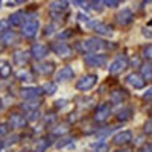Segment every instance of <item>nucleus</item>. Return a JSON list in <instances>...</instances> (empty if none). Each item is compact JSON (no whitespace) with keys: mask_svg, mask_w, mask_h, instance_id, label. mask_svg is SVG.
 <instances>
[{"mask_svg":"<svg viewBox=\"0 0 152 152\" xmlns=\"http://www.w3.org/2000/svg\"><path fill=\"white\" fill-rule=\"evenodd\" d=\"M105 47H107L105 41L99 40V38H87L85 41L76 44V49L81 50V52H97V50H102Z\"/></svg>","mask_w":152,"mask_h":152,"instance_id":"f257e3e1","label":"nucleus"},{"mask_svg":"<svg viewBox=\"0 0 152 152\" xmlns=\"http://www.w3.org/2000/svg\"><path fill=\"white\" fill-rule=\"evenodd\" d=\"M38 29H40V21L37 18H28L26 23L23 24V29H21V34L26 37V38H32L37 35Z\"/></svg>","mask_w":152,"mask_h":152,"instance_id":"f03ea898","label":"nucleus"},{"mask_svg":"<svg viewBox=\"0 0 152 152\" xmlns=\"http://www.w3.org/2000/svg\"><path fill=\"white\" fill-rule=\"evenodd\" d=\"M96 82H97L96 75H85L76 82V88H78L79 91H87V90H90V88H93L96 85Z\"/></svg>","mask_w":152,"mask_h":152,"instance_id":"7ed1b4c3","label":"nucleus"},{"mask_svg":"<svg viewBox=\"0 0 152 152\" xmlns=\"http://www.w3.org/2000/svg\"><path fill=\"white\" fill-rule=\"evenodd\" d=\"M126 67H128V58H126L125 55H120V56H117V58L110 64L108 70H110L111 75H117V73L123 72Z\"/></svg>","mask_w":152,"mask_h":152,"instance_id":"20e7f679","label":"nucleus"},{"mask_svg":"<svg viewBox=\"0 0 152 152\" xmlns=\"http://www.w3.org/2000/svg\"><path fill=\"white\" fill-rule=\"evenodd\" d=\"M84 61L88 67H102L107 62L105 55H97V53H88L84 56Z\"/></svg>","mask_w":152,"mask_h":152,"instance_id":"39448f33","label":"nucleus"},{"mask_svg":"<svg viewBox=\"0 0 152 152\" xmlns=\"http://www.w3.org/2000/svg\"><path fill=\"white\" fill-rule=\"evenodd\" d=\"M31 53L35 59H44L49 55V47L46 44H41V43H35L31 49Z\"/></svg>","mask_w":152,"mask_h":152,"instance_id":"423d86ee","label":"nucleus"},{"mask_svg":"<svg viewBox=\"0 0 152 152\" xmlns=\"http://www.w3.org/2000/svg\"><path fill=\"white\" fill-rule=\"evenodd\" d=\"M50 49H52L53 52H55L58 56H61V58H67V56L72 53V49H70L66 43H58V41H55V43L50 44Z\"/></svg>","mask_w":152,"mask_h":152,"instance_id":"0eeeda50","label":"nucleus"},{"mask_svg":"<svg viewBox=\"0 0 152 152\" xmlns=\"http://www.w3.org/2000/svg\"><path fill=\"white\" fill-rule=\"evenodd\" d=\"M110 113H111V108L108 104H102V105H99L94 111V120L96 122H104L107 120V117L110 116Z\"/></svg>","mask_w":152,"mask_h":152,"instance_id":"6e6552de","label":"nucleus"},{"mask_svg":"<svg viewBox=\"0 0 152 152\" xmlns=\"http://www.w3.org/2000/svg\"><path fill=\"white\" fill-rule=\"evenodd\" d=\"M126 81H128V84H129V85H132L134 88H143V87H145V84H146L145 78H143V76H142L140 73H131V75H128Z\"/></svg>","mask_w":152,"mask_h":152,"instance_id":"1a4fd4ad","label":"nucleus"},{"mask_svg":"<svg viewBox=\"0 0 152 152\" xmlns=\"http://www.w3.org/2000/svg\"><path fill=\"white\" fill-rule=\"evenodd\" d=\"M117 23L122 24V26H126V24H129L132 20H134V14L129 11V9H122V12L117 14Z\"/></svg>","mask_w":152,"mask_h":152,"instance_id":"9d476101","label":"nucleus"},{"mask_svg":"<svg viewBox=\"0 0 152 152\" xmlns=\"http://www.w3.org/2000/svg\"><path fill=\"white\" fill-rule=\"evenodd\" d=\"M113 140L116 145H128L132 140V132L131 131H122V132L114 135Z\"/></svg>","mask_w":152,"mask_h":152,"instance_id":"9b49d317","label":"nucleus"},{"mask_svg":"<svg viewBox=\"0 0 152 152\" xmlns=\"http://www.w3.org/2000/svg\"><path fill=\"white\" fill-rule=\"evenodd\" d=\"M128 91L126 90H114V91H111V94H110V99H111V102L113 104H122L123 100H126L128 99Z\"/></svg>","mask_w":152,"mask_h":152,"instance_id":"f8f14e48","label":"nucleus"},{"mask_svg":"<svg viewBox=\"0 0 152 152\" xmlns=\"http://www.w3.org/2000/svg\"><path fill=\"white\" fill-rule=\"evenodd\" d=\"M9 125L12 128H23L26 125V117L21 116V114H11L9 116Z\"/></svg>","mask_w":152,"mask_h":152,"instance_id":"ddd939ff","label":"nucleus"},{"mask_svg":"<svg viewBox=\"0 0 152 152\" xmlns=\"http://www.w3.org/2000/svg\"><path fill=\"white\" fill-rule=\"evenodd\" d=\"M73 76H75V72L70 67H62L56 75V79L58 81H70V79H73Z\"/></svg>","mask_w":152,"mask_h":152,"instance_id":"4468645a","label":"nucleus"},{"mask_svg":"<svg viewBox=\"0 0 152 152\" xmlns=\"http://www.w3.org/2000/svg\"><path fill=\"white\" fill-rule=\"evenodd\" d=\"M93 28L97 34L100 35H107V37H111L113 35V28L108 26V24H104V23H94Z\"/></svg>","mask_w":152,"mask_h":152,"instance_id":"2eb2a0df","label":"nucleus"},{"mask_svg":"<svg viewBox=\"0 0 152 152\" xmlns=\"http://www.w3.org/2000/svg\"><path fill=\"white\" fill-rule=\"evenodd\" d=\"M40 94H41V90H38V88H23L21 90V96L29 100H35Z\"/></svg>","mask_w":152,"mask_h":152,"instance_id":"dca6fc26","label":"nucleus"},{"mask_svg":"<svg viewBox=\"0 0 152 152\" xmlns=\"http://www.w3.org/2000/svg\"><path fill=\"white\" fill-rule=\"evenodd\" d=\"M50 146V140L47 137H43V138H38L37 143L34 145V152H46V149Z\"/></svg>","mask_w":152,"mask_h":152,"instance_id":"f3484780","label":"nucleus"},{"mask_svg":"<svg viewBox=\"0 0 152 152\" xmlns=\"http://www.w3.org/2000/svg\"><path fill=\"white\" fill-rule=\"evenodd\" d=\"M53 62H41V64H38L37 67H35V70L38 72V73H40V75H50V73H52L53 72Z\"/></svg>","mask_w":152,"mask_h":152,"instance_id":"a211bd4d","label":"nucleus"},{"mask_svg":"<svg viewBox=\"0 0 152 152\" xmlns=\"http://www.w3.org/2000/svg\"><path fill=\"white\" fill-rule=\"evenodd\" d=\"M14 61L18 66H24L29 61V53H26L24 50H17V52L14 53Z\"/></svg>","mask_w":152,"mask_h":152,"instance_id":"6ab92c4d","label":"nucleus"},{"mask_svg":"<svg viewBox=\"0 0 152 152\" xmlns=\"http://www.w3.org/2000/svg\"><path fill=\"white\" fill-rule=\"evenodd\" d=\"M11 73H12V67H11L9 62L8 61H0V76L6 79L11 76Z\"/></svg>","mask_w":152,"mask_h":152,"instance_id":"aec40b11","label":"nucleus"},{"mask_svg":"<svg viewBox=\"0 0 152 152\" xmlns=\"http://www.w3.org/2000/svg\"><path fill=\"white\" fill-rule=\"evenodd\" d=\"M2 41L6 44V46H11V44H14L17 41V35L14 31H8L2 35Z\"/></svg>","mask_w":152,"mask_h":152,"instance_id":"412c9836","label":"nucleus"},{"mask_svg":"<svg viewBox=\"0 0 152 152\" xmlns=\"http://www.w3.org/2000/svg\"><path fill=\"white\" fill-rule=\"evenodd\" d=\"M23 17H24V12H21V11L14 12V14L9 17V24H12V26H18V24H21V21H23Z\"/></svg>","mask_w":152,"mask_h":152,"instance_id":"4be33fe9","label":"nucleus"},{"mask_svg":"<svg viewBox=\"0 0 152 152\" xmlns=\"http://www.w3.org/2000/svg\"><path fill=\"white\" fill-rule=\"evenodd\" d=\"M67 6H69V3L67 2H52L50 3V11L53 12H61V11H66L67 9Z\"/></svg>","mask_w":152,"mask_h":152,"instance_id":"5701e85b","label":"nucleus"},{"mask_svg":"<svg viewBox=\"0 0 152 152\" xmlns=\"http://www.w3.org/2000/svg\"><path fill=\"white\" fill-rule=\"evenodd\" d=\"M41 90H43V93H46V94H53L55 91H56V84L55 82H44L43 85H41Z\"/></svg>","mask_w":152,"mask_h":152,"instance_id":"b1692460","label":"nucleus"},{"mask_svg":"<svg viewBox=\"0 0 152 152\" xmlns=\"http://www.w3.org/2000/svg\"><path fill=\"white\" fill-rule=\"evenodd\" d=\"M142 76L145 78V81H152V64L142 66Z\"/></svg>","mask_w":152,"mask_h":152,"instance_id":"393cba45","label":"nucleus"},{"mask_svg":"<svg viewBox=\"0 0 152 152\" xmlns=\"http://www.w3.org/2000/svg\"><path fill=\"white\" fill-rule=\"evenodd\" d=\"M131 116H132V110H131V108H125V110L119 111L117 119L122 120V122H126V120H129V119H131Z\"/></svg>","mask_w":152,"mask_h":152,"instance_id":"a878e982","label":"nucleus"},{"mask_svg":"<svg viewBox=\"0 0 152 152\" xmlns=\"http://www.w3.org/2000/svg\"><path fill=\"white\" fill-rule=\"evenodd\" d=\"M69 131V125L67 123H61V125H56L55 128L52 129V134L53 135H62Z\"/></svg>","mask_w":152,"mask_h":152,"instance_id":"bb28decb","label":"nucleus"},{"mask_svg":"<svg viewBox=\"0 0 152 152\" xmlns=\"http://www.w3.org/2000/svg\"><path fill=\"white\" fill-rule=\"evenodd\" d=\"M17 78L20 81H32V75L28 72V70H20L17 73Z\"/></svg>","mask_w":152,"mask_h":152,"instance_id":"cd10ccee","label":"nucleus"},{"mask_svg":"<svg viewBox=\"0 0 152 152\" xmlns=\"http://www.w3.org/2000/svg\"><path fill=\"white\" fill-rule=\"evenodd\" d=\"M143 131H145L146 134H152V117H151V119H148V120L145 122Z\"/></svg>","mask_w":152,"mask_h":152,"instance_id":"c85d7f7f","label":"nucleus"},{"mask_svg":"<svg viewBox=\"0 0 152 152\" xmlns=\"http://www.w3.org/2000/svg\"><path fill=\"white\" fill-rule=\"evenodd\" d=\"M143 56H145L146 59H152V44H151V46H146V47L143 49Z\"/></svg>","mask_w":152,"mask_h":152,"instance_id":"c756f323","label":"nucleus"},{"mask_svg":"<svg viewBox=\"0 0 152 152\" xmlns=\"http://www.w3.org/2000/svg\"><path fill=\"white\" fill-rule=\"evenodd\" d=\"M8 28H9V21L8 20H0V32L2 34L8 32Z\"/></svg>","mask_w":152,"mask_h":152,"instance_id":"7c9ffc66","label":"nucleus"},{"mask_svg":"<svg viewBox=\"0 0 152 152\" xmlns=\"http://www.w3.org/2000/svg\"><path fill=\"white\" fill-rule=\"evenodd\" d=\"M90 5H91V9L100 12V11H102V5H104V2H91Z\"/></svg>","mask_w":152,"mask_h":152,"instance_id":"2f4dec72","label":"nucleus"},{"mask_svg":"<svg viewBox=\"0 0 152 152\" xmlns=\"http://www.w3.org/2000/svg\"><path fill=\"white\" fill-rule=\"evenodd\" d=\"M8 132H9L8 125H6V123H2V125H0V138H2L3 135H6Z\"/></svg>","mask_w":152,"mask_h":152,"instance_id":"473e14b6","label":"nucleus"},{"mask_svg":"<svg viewBox=\"0 0 152 152\" xmlns=\"http://www.w3.org/2000/svg\"><path fill=\"white\" fill-rule=\"evenodd\" d=\"M104 5H107L110 8H116L120 5V2H117V0H107V2H104Z\"/></svg>","mask_w":152,"mask_h":152,"instance_id":"72a5a7b5","label":"nucleus"},{"mask_svg":"<svg viewBox=\"0 0 152 152\" xmlns=\"http://www.w3.org/2000/svg\"><path fill=\"white\" fill-rule=\"evenodd\" d=\"M96 152H108V145H105V143H100V145L96 148Z\"/></svg>","mask_w":152,"mask_h":152,"instance_id":"f704fd0d","label":"nucleus"},{"mask_svg":"<svg viewBox=\"0 0 152 152\" xmlns=\"http://www.w3.org/2000/svg\"><path fill=\"white\" fill-rule=\"evenodd\" d=\"M38 105H40V104H35L34 100H32V102H28V104H23V105H21V108H26V110H29V108H37Z\"/></svg>","mask_w":152,"mask_h":152,"instance_id":"c9c22d12","label":"nucleus"},{"mask_svg":"<svg viewBox=\"0 0 152 152\" xmlns=\"http://www.w3.org/2000/svg\"><path fill=\"white\" fill-rule=\"evenodd\" d=\"M143 99H146V100H152V88H151V90H148V91L143 94Z\"/></svg>","mask_w":152,"mask_h":152,"instance_id":"e433bc0d","label":"nucleus"},{"mask_svg":"<svg viewBox=\"0 0 152 152\" xmlns=\"http://www.w3.org/2000/svg\"><path fill=\"white\" fill-rule=\"evenodd\" d=\"M72 142V138H64V140H62V142H59L58 143V148H64L67 143H70Z\"/></svg>","mask_w":152,"mask_h":152,"instance_id":"4c0bfd02","label":"nucleus"},{"mask_svg":"<svg viewBox=\"0 0 152 152\" xmlns=\"http://www.w3.org/2000/svg\"><path fill=\"white\" fill-rule=\"evenodd\" d=\"M38 116H40V111H32L29 116V120H35V119H38Z\"/></svg>","mask_w":152,"mask_h":152,"instance_id":"58836bf2","label":"nucleus"},{"mask_svg":"<svg viewBox=\"0 0 152 152\" xmlns=\"http://www.w3.org/2000/svg\"><path fill=\"white\" fill-rule=\"evenodd\" d=\"M142 151H143V152H152V143H146Z\"/></svg>","mask_w":152,"mask_h":152,"instance_id":"ea45409f","label":"nucleus"},{"mask_svg":"<svg viewBox=\"0 0 152 152\" xmlns=\"http://www.w3.org/2000/svg\"><path fill=\"white\" fill-rule=\"evenodd\" d=\"M66 104H67V102H66L64 99H62V100H56V107H58V108H62V107H66Z\"/></svg>","mask_w":152,"mask_h":152,"instance_id":"a19ab883","label":"nucleus"},{"mask_svg":"<svg viewBox=\"0 0 152 152\" xmlns=\"http://www.w3.org/2000/svg\"><path fill=\"white\" fill-rule=\"evenodd\" d=\"M52 29H53V26H52V24H50V26H46V35H49V34H52Z\"/></svg>","mask_w":152,"mask_h":152,"instance_id":"79ce46f5","label":"nucleus"},{"mask_svg":"<svg viewBox=\"0 0 152 152\" xmlns=\"http://www.w3.org/2000/svg\"><path fill=\"white\" fill-rule=\"evenodd\" d=\"M70 35H72V32H64V34H59L58 37H59V38H67V37H70Z\"/></svg>","mask_w":152,"mask_h":152,"instance_id":"37998d69","label":"nucleus"},{"mask_svg":"<svg viewBox=\"0 0 152 152\" xmlns=\"http://www.w3.org/2000/svg\"><path fill=\"white\" fill-rule=\"evenodd\" d=\"M17 138H18V135H12V137L9 138V143H15V142H18Z\"/></svg>","mask_w":152,"mask_h":152,"instance_id":"c03bdc74","label":"nucleus"},{"mask_svg":"<svg viewBox=\"0 0 152 152\" xmlns=\"http://www.w3.org/2000/svg\"><path fill=\"white\" fill-rule=\"evenodd\" d=\"M3 145H5V142L2 140V138H0V151H2V148H3Z\"/></svg>","mask_w":152,"mask_h":152,"instance_id":"a18cd8bd","label":"nucleus"},{"mask_svg":"<svg viewBox=\"0 0 152 152\" xmlns=\"http://www.w3.org/2000/svg\"><path fill=\"white\" fill-rule=\"evenodd\" d=\"M149 24H151V26H152V20H151V21H149Z\"/></svg>","mask_w":152,"mask_h":152,"instance_id":"49530a36","label":"nucleus"},{"mask_svg":"<svg viewBox=\"0 0 152 152\" xmlns=\"http://www.w3.org/2000/svg\"><path fill=\"white\" fill-rule=\"evenodd\" d=\"M116 152H125V151H116Z\"/></svg>","mask_w":152,"mask_h":152,"instance_id":"de8ad7c7","label":"nucleus"},{"mask_svg":"<svg viewBox=\"0 0 152 152\" xmlns=\"http://www.w3.org/2000/svg\"><path fill=\"white\" fill-rule=\"evenodd\" d=\"M0 8H2V2H0Z\"/></svg>","mask_w":152,"mask_h":152,"instance_id":"09e8293b","label":"nucleus"},{"mask_svg":"<svg viewBox=\"0 0 152 152\" xmlns=\"http://www.w3.org/2000/svg\"><path fill=\"white\" fill-rule=\"evenodd\" d=\"M0 110H2V105H0Z\"/></svg>","mask_w":152,"mask_h":152,"instance_id":"8fccbe9b","label":"nucleus"}]
</instances>
